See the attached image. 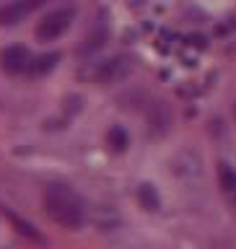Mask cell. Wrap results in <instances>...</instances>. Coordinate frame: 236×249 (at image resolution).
<instances>
[{"mask_svg":"<svg viewBox=\"0 0 236 249\" xmlns=\"http://www.w3.org/2000/svg\"><path fill=\"white\" fill-rule=\"evenodd\" d=\"M218 184H221V192L226 195V200L236 208V169L231 163L226 161L218 163Z\"/></svg>","mask_w":236,"mask_h":249,"instance_id":"6","label":"cell"},{"mask_svg":"<svg viewBox=\"0 0 236 249\" xmlns=\"http://www.w3.org/2000/svg\"><path fill=\"white\" fill-rule=\"evenodd\" d=\"M138 202H140L145 210H159V208H161L159 192H156L153 184H140V187H138Z\"/></svg>","mask_w":236,"mask_h":249,"instance_id":"9","label":"cell"},{"mask_svg":"<svg viewBox=\"0 0 236 249\" xmlns=\"http://www.w3.org/2000/svg\"><path fill=\"white\" fill-rule=\"evenodd\" d=\"M234 114H236V107H234Z\"/></svg>","mask_w":236,"mask_h":249,"instance_id":"11","label":"cell"},{"mask_svg":"<svg viewBox=\"0 0 236 249\" xmlns=\"http://www.w3.org/2000/svg\"><path fill=\"white\" fill-rule=\"evenodd\" d=\"M60 54L57 52H50V54H39V57H31V65H29V73L31 78H39V75H47L50 70H54L57 65Z\"/></svg>","mask_w":236,"mask_h":249,"instance_id":"7","label":"cell"},{"mask_svg":"<svg viewBox=\"0 0 236 249\" xmlns=\"http://www.w3.org/2000/svg\"><path fill=\"white\" fill-rule=\"evenodd\" d=\"M44 210L57 226L68 231H78L86 223V208L83 200L75 190H70L68 184L52 182L44 190Z\"/></svg>","mask_w":236,"mask_h":249,"instance_id":"1","label":"cell"},{"mask_svg":"<svg viewBox=\"0 0 236 249\" xmlns=\"http://www.w3.org/2000/svg\"><path fill=\"white\" fill-rule=\"evenodd\" d=\"M8 218H11V221L16 223V226H18V231L23 233V236H29V239H34V241H39V244H42V236H39V233H36V229H34V226H29L26 221H21V218L18 215H13V213H8Z\"/></svg>","mask_w":236,"mask_h":249,"instance_id":"10","label":"cell"},{"mask_svg":"<svg viewBox=\"0 0 236 249\" xmlns=\"http://www.w3.org/2000/svg\"><path fill=\"white\" fill-rule=\"evenodd\" d=\"M73 8H57V11L47 13L42 21L36 23V39L39 42H54L57 36H62L73 21Z\"/></svg>","mask_w":236,"mask_h":249,"instance_id":"2","label":"cell"},{"mask_svg":"<svg viewBox=\"0 0 236 249\" xmlns=\"http://www.w3.org/2000/svg\"><path fill=\"white\" fill-rule=\"evenodd\" d=\"M130 70V62L125 57H114V60H107L104 65L96 70V78L101 83H112V81H120L122 75H127Z\"/></svg>","mask_w":236,"mask_h":249,"instance_id":"5","label":"cell"},{"mask_svg":"<svg viewBox=\"0 0 236 249\" xmlns=\"http://www.w3.org/2000/svg\"><path fill=\"white\" fill-rule=\"evenodd\" d=\"M42 3L44 0H11V3L0 5V26H16V23H21Z\"/></svg>","mask_w":236,"mask_h":249,"instance_id":"4","label":"cell"},{"mask_svg":"<svg viewBox=\"0 0 236 249\" xmlns=\"http://www.w3.org/2000/svg\"><path fill=\"white\" fill-rule=\"evenodd\" d=\"M29 65H31V52L21 44H11L0 52V68L3 73L8 75H23L29 73Z\"/></svg>","mask_w":236,"mask_h":249,"instance_id":"3","label":"cell"},{"mask_svg":"<svg viewBox=\"0 0 236 249\" xmlns=\"http://www.w3.org/2000/svg\"><path fill=\"white\" fill-rule=\"evenodd\" d=\"M107 143H109V148H112L114 153L127 151V145H130V135H127V130H125L122 124H114V127L109 130V135H107Z\"/></svg>","mask_w":236,"mask_h":249,"instance_id":"8","label":"cell"}]
</instances>
